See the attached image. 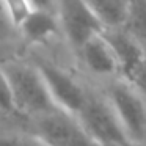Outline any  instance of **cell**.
Wrapping results in <instances>:
<instances>
[{
  "label": "cell",
  "mask_w": 146,
  "mask_h": 146,
  "mask_svg": "<svg viewBox=\"0 0 146 146\" xmlns=\"http://www.w3.org/2000/svg\"><path fill=\"white\" fill-rule=\"evenodd\" d=\"M130 146H146V101L123 77L101 86Z\"/></svg>",
  "instance_id": "6da1fadb"
},
{
  "label": "cell",
  "mask_w": 146,
  "mask_h": 146,
  "mask_svg": "<svg viewBox=\"0 0 146 146\" xmlns=\"http://www.w3.org/2000/svg\"><path fill=\"white\" fill-rule=\"evenodd\" d=\"M3 69L13 90L14 110L30 115L33 119L57 110L36 64L13 63Z\"/></svg>",
  "instance_id": "7a4b0ae2"
},
{
  "label": "cell",
  "mask_w": 146,
  "mask_h": 146,
  "mask_svg": "<svg viewBox=\"0 0 146 146\" xmlns=\"http://www.w3.org/2000/svg\"><path fill=\"white\" fill-rule=\"evenodd\" d=\"M35 64L44 79L55 108L71 116H77L85 105L91 85H88L80 74L71 72L54 61L38 60Z\"/></svg>",
  "instance_id": "3957f363"
},
{
  "label": "cell",
  "mask_w": 146,
  "mask_h": 146,
  "mask_svg": "<svg viewBox=\"0 0 146 146\" xmlns=\"http://www.w3.org/2000/svg\"><path fill=\"white\" fill-rule=\"evenodd\" d=\"M72 57L82 79L94 88H101L121 77L119 63L104 36V32L88 39Z\"/></svg>",
  "instance_id": "277c9868"
},
{
  "label": "cell",
  "mask_w": 146,
  "mask_h": 146,
  "mask_svg": "<svg viewBox=\"0 0 146 146\" xmlns=\"http://www.w3.org/2000/svg\"><path fill=\"white\" fill-rule=\"evenodd\" d=\"M77 119L101 146H130L101 90L91 86Z\"/></svg>",
  "instance_id": "5b68a950"
},
{
  "label": "cell",
  "mask_w": 146,
  "mask_h": 146,
  "mask_svg": "<svg viewBox=\"0 0 146 146\" xmlns=\"http://www.w3.org/2000/svg\"><path fill=\"white\" fill-rule=\"evenodd\" d=\"M55 14L71 55L94 35L104 32L83 0H55Z\"/></svg>",
  "instance_id": "8992f818"
},
{
  "label": "cell",
  "mask_w": 146,
  "mask_h": 146,
  "mask_svg": "<svg viewBox=\"0 0 146 146\" xmlns=\"http://www.w3.org/2000/svg\"><path fill=\"white\" fill-rule=\"evenodd\" d=\"M33 135L47 146H101L76 116L60 110L33 119Z\"/></svg>",
  "instance_id": "52a82bcc"
},
{
  "label": "cell",
  "mask_w": 146,
  "mask_h": 146,
  "mask_svg": "<svg viewBox=\"0 0 146 146\" xmlns=\"http://www.w3.org/2000/svg\"><path fill=\"white\" fill-rule=\"evenodd\" d=\"M17 29L21 30L24 38L32 44H47L54 38L58 36L63 38L60 22L54 11L32 10Z\"/></svg>",
  "instance_id": "ba28073f"
},
{
  "label": "cell",
  "mask_w": 146,
  "mask_h": 146,
  "mask_svg": "<svg viewBox=\"0 0 146 146\" xmlns=\"http://www.w3.org/2000/svg\"><path fill=\"white\" fill-rule=\"evenodd\" d=\"M104 36L107 38L108 44L113 49V54L119 63L121 77H126L130 71L135 69L146 58L145 49L123 29L105 30Z\"/></svg>",
  "instance_id": "9c48e42d"
},
{
  "label": "cell",
  "mask_w": 146,
  "mask_h": 146,
  "mask_svg": "<svg viewBox=\"0 0 146 146\" xmlns=\"http://www.w3.org/2000/svg\"><path fill=\"white\" fill-rule=\"evenodd\" d=\"M102 30H115L124 25L129 0H83Z\"/></svg>",
  "instance_id": "30bf717a"
},
{
  "label": "cell",
  "mask_w": 146,
  "mask_h": 146,
  "mask_svg": "<svg viewBox=\"0 0 146 146\" xmlns=\"http://www.w3.org/2000/svg\"><path fill=\"white\" fill-rule=\"evenodd\" d=\"M121 29L129 33L146 52V0H129L126 21Z\"/></svg>",
  "instance_id": "8fae6325"
},
{
  "label": "cell",
  "mask_w": 146,
  "mask_h": 146,
  "mask_svg": "<svg viewBox=\"0 0 146 146\" xmlns=\"http://www.w3.org/2000/svg\"><path fill=\"white\" fill-rule=\"evenodd\" d=\"M2 7L7 19L14 27H19L33 10L29 0H2Z\"/></svg>",
  "instance_id": "7c38bea8"
},
{
  "label": "cell",
  "mask_w": 146,
  "mask_h": 146,
  "mask_svg": "<svg viewBox=\"0 0 146 146\" xmlns=\"http://www.w3.org/2000/svg\"><path fill=\"white\" fill-rule=\"evenodd\" d=\"M123 79H126L132 85V88L146 101V58Z\"/></svg>",
  "instance_id": "4fadbf2b"
},
{
  "label": "cell",
  "mask_w": 146,
  "mask_h": 146,
  "mask_svg": "<svg viewBox=\"0 0 146 146\" xmlns=\"http://www.w3.org/2000/svg\"><path fill=\"white\" fill-rule=\"evenodd\" d=\"M0 108H3V110H14L13 90H11L10 80L7 77L3 66H0Z\"/></svg>",
  "instance_id": "5bb4252c"
},
{
  "label": "cell",
  "mask_w": 146,
  "mask_h": 146,
  "mask_svg": "<svg viewBox=\"0 0 146 146\" xmlns=\"http://www.w3.org/2000/svg\"><path fill=\"white\" fill-rule=\"evenodd\" d=\"M0 146H47L42 143L38 137L27 135V137H10V135H0Z\"/></svg>",
  "instance_id": "9a60e30c"
},
{
  "label": "cell",
  "mask_w": 146,
  "mask_h": 146,
  "mask_svg": "<svg viewBox=\"0 0 146 146\" xmlns=\"http://www.w3.org/2000/svg\"><path fill=\"white\" fill-rule=\"evenodd\" d=\"M33 10H46L55 13V0H29Z\"/></svg>",
  "instance_id": "2e32d148"
},
{
  "label": "cell",
  "mask_w": 146,
  "mask_h": 146,
  "mask_svg": "<svg viewBox=\"0 0 146 146\" xmlns=\"http://www.w3.org/2000/svg\"><path fill=\"white\" fill-rule=\"evenodd\" d=\"M0 19H7L5 11H3V7H2V0H0Z\"/></svg>",
  "instance_id": "e0dca14e"
}]
</instances>
